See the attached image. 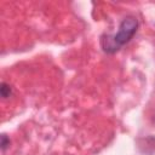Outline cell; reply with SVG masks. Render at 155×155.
<instances>
[{
	"label": "cell",
	"instance_id": "6da1fadb",
	"mask_svg": "<svg viewBox=\"0 0 155 155\" xmlns=\"http://www.w3.org/2000/svg\"><path fill=\"white\" fill-rule=\"evenodd\" d=\"M137 28H138V19L133 16H127L120 23L119 30L115 35L102 36L101 45L103 50L107 53H114L115 51H117L121 46H124L132 39V36L137 31Z\"/></svg>",
	"mask_w": 155,
	"mask_h": 155
},
{
	"label": "cell",
	"instance_id": "7a4b0ae2",
	"mask_svg": "<svg viewBox=\"0 0 155 155\" xmlns=\"http://www.w3.org/2000/svg\"><path fill=\"white\" fill-rule=\"evenodd\" d=\"M0 94L2 98H7L11 94V86L6 82H1L0 85Z\"/></svg>",
	"mask_w": 155,
	"mask_h": 155
},
{
	"label": "cell",
	"instance_id": "3957f363",
	"mask_svg": "<svg viewBox=\"0 0 155 155\" xmlns=\"http://www.w3.org/2000/svg\"><path fill=\"white\" fill-rule=\"evenodd\" d=\"M8 145H10V139L7 138L6 134H2V136H1V150L5 151V149H6Z\"/></svg>",
	"mask_w": 155,
	"mask_h": 155
}]
</instances>
